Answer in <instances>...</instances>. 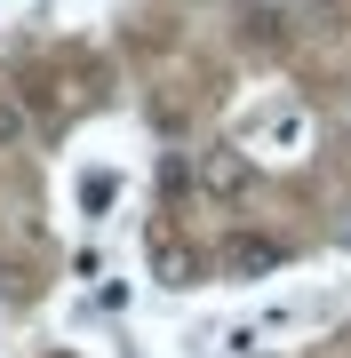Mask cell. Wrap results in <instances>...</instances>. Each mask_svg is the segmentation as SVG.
Masks as SVG:
<instances>
[{"mask_svg":"<svg viewBox=\"0 0 351 358\" xmlns=\"http://www.w3.org/2000/svg\"><path fill=\"white\" fill-rule=\"evenodd\" d=\"M152 279L160 287H192V247L168 239V231H152Z\"/></svg>","mask_w":351,"mask_h":358,"instance_id":"3957f363","label":"cell"},{"mask_svg":"<svg viewBox=\"0 0 351 358\" xmlns=\"http://www.w3.org/2000/svg\"><path fill=\"white\" fill-rule=\"evenodd\" d=\"M192 176H200L208 199H247V192H256V159H247V152H200Z\"/></svg>","mask_w":351,"mask_h":358,"instance_id":"6da1fadb","label":"cell"},{"mask_svg":"<svg viewBox=\"0 0 351 358\" xmlns=\"http://www.w3.org/2000/svg\"><path fill=\"white\" fill-rule=\"evenodd\" d=\"M16 136H25V103H8V96H0V143H16Z\"/></svg>","mask_w":351,"mask_h":358,"instance_id":"277c9868","label":"cell"},{"mask_svg":"<svg viewBox=\"0 0 351 358\" xmlns=\"http://www.w3.org/2000/svg\"><path fill=\"white\" fill-rule=\"evenodd\" d=\"M343 247H351V223H343Z\"/></svg>","mask_w":351,"mask_h":358,"instance_id":"5b68a950","label":"cell"},{"mask_svg":"<svg viewBox=\"0 0 351 358\" xmlns=\"http://www.w3.org/2000/svg\"><path fill=\"white\" fill-rule=\"evenodd\" d=\"M223 263H232L240 279H256V271H280V263H287V247H280V239H247V231H240V239L223 247Z\"/></svg>","mask_w":351,"mask_h":358,"instance_id":"7a4b0ae2","label":"cell"}]
</instances>
